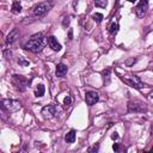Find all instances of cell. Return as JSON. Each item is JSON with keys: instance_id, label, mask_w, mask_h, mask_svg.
I'll use <instances>...</instances> for the list:
<instances>
[{"instance_id": "cell-1", "label": "cell", "mask_w": 153, "mask_h": 153, "mask_svg": "<svg viewBox=\"0 0 153 153\" xmlns=\"http://www.w3.org/2000/svg\"><path fill=\"white\" fill-rule=\"evenodd\" d=\"M47 43H48V37H45L42 32H38V33L32 35L29 38V41L24 44V49L37 54L43 50V48L45 47Z\"/></svg>"}, {"instance_id": "cell-2", "label": "cell", "mask_w": 153, "mask_h": 153, "mask_svg": "<svg viewBox=\"0 0 153 153\" xmlns=\"http://www.w3.org/2000/svg\"><path fill=\"white\" fill-rule=\"evenodd\" d=\"M54 6L53 1H43L37 4L33 8H32V13L35 17H44Z\"/></svg>"}, {"instance_id": "cell-3", "label": "cell", "mask_w": 153, "mask_h": 153, "mask_svg": "<svg viewBox=\"0 0 153 153\" xmlns=\"http://www.w3.org/2000/svg\"><path fill=\"white\" fill-rule=\"evenodd\" d=\"M121 79H122V81H123L124 84H127V85L130 86V87H134V88H137V90L145 87V84L142 82V80H141L137 75H129V74H126V75L121 76Z\"/></svg>"}, {"instance_id": "cell-4", "label": "cell", "mask_w": 153, "mask_h": 153, "mask_svg": "<svg viewBox=\"0 0 153 153\" xmlns=\"http://www.w3.org/2000/svg\"><path fill=\"white\" fill-rule=\"evenodd\" d=\"M1 108H2L4 111L12 114V112H16V111L20 110L22 104H20V102H18L16 99H2L1 100Z\"/></svg>"}, {"instance_id": "cell-5", "label": "cell", "mask_w": 153, "mask_h": 153, "mask_svg": "<svg viewBox=\"0 0 153 153\" xmlns=\"http://www.w3.org/2000/svg\"><path fill=\"white\" fill-rule=\"evenodd\" d=\"M147 106L143 102L134 99L128 102V112H146Z\"/></svg>"}, {"instance_id": "cell-6", "label": "cell", "mask_w": 153, "mask_h": 153, "mask_svg": "<svg viewBox=\"0 0 153 153\" xmlns=\"http://www.w3.org/2000/svg\"><path fill=\"white\" fill-rule=\"evenodd\" d=\"M12 84L16 86L17 90H19V91L23 92V91L26 90V87L29 85V81H27V79L25 76L14 74V75H12Z\"/></svg>"}, {"instance_id": "cell-7", "label": "cell", "mask_w": 153, "mask_h": 153, "mask_svg": "<svg viewBox=\"0 0 153 153\" xmlns=\"http://www.w3.org/2000/svg\"><path fill=\"white\" fill-rule=\"evenodd\" d=\"M41 114L43 115L44 118L50 120V118H54V117H56V116L59 115V109H57L56 105H54V104H49V105H45V106L42 109Z\"/></svg>"}, {"instance_id": "cell-8", "label": "cell", "mask_w": 153, "mask_h": 153, "mask_svg": "<svg viewBox=\"0 0 153 153\" xmlns=\"http://www.w3.org/2000/svg\"><path fill=\"white\" fill-rule=\"evenodd\" d=\"M147 11H148V0H140L139 4L134 8V12H135L136 17H139V18L145 17Z\"/></svg>"}, {"instance_id": "cell-9", "label": "cell", "mask_w": 153, "mask_h": 153, "mask_svg": "<svg viewBox=\"0 0 153 153\" xmlns=\"http://www.w3.org/2000/svg\"><path fill=\"white\" fill-rule=\"evenodd\" d=\"M99 100V94L96 92V91H87L85 93V102L87 105L92 106L94 105Z\"/></svg>"}, {"instance_id": "cell-10", "label": "cell", "mask_w": 153, "mask_h": 153, "mask_svg": "<svg viewBox=\"0 0 153 153\" xmlns=\"http://www.w3.org/2000/svg\"><path fill=\"white\" fill-rule=\"evenodd\" d=\"M18 37H19V30L17 29V27H14L8 35H7V38H6V44L7 45H11V44H13L17 39H18Z\"/></svg>"}, {"instance_id": "cell-11", "label": "cell", "mask_w": 153, "mask_h": 153, "mask_svg": "<svg viewBox=\"0 0 153 153\" xmlns=\"http://www.w3.org/2000/svg\"><path fill=\"white\" fill-rule=\"evenodd\" d=\"M67 72H68V68H67V66H66L65 63L60 62V63H57V65H56L55 74H56V76H57V78H63V76L67 74Z\"/></svg>"}, {"instance_id": "cell-12", "label": "cell", "mask_w": 153, "mask_h": 153, "mask_svg": "<svg viewBox=\"0 0 153 153\" xmlns=\"http://www.w3.org/2000/svg\"><path fill=\"white\" fill-rule=\"evenodd\" d=\"M48 44L49 47L54 50V51H60L61 50V44L57 42V39L54 36H49L48 37Z\"/></svg>"}, {"instance_id": "cell-13", "label": "cell", "mask_w": 153, "mask_h": 153, "mask_svg": "<svg viewBox=\"0 0 153 153\" xmlns=\"http://www.w3.org/2000/svg\"><path fill=\"white\" fill-rule=\"evenodd\" d=\"M11 12L13 14H19L22 12V4L18 1V0H14L12 2V6H11Z\"/></svg>"}, {"instance_id": "cell-14", "label": "cell", "mask_w": 153, "mask_h": 153, "mask_svg": "<svg viewBox=\"0 0 153 153\" xmlns=\"http://www.w3.org/2000/svg\"><path fill=\"white\" fill-rule=\"evenodd\" d=\"M75 135H76L75 130H74V129H71V130L65 135V141H66L67 143H73V142L75 141Z\"/></svg>"}, {"instance_id": "cell-15", "label": "cell", "mask_w": 153, "mask_h": 153, "mask_svg": "<svg viewBox=\"0 0 153 153\" xmlns=\"http://www.w3.org/2000/svg\"><path fill=\"white\" fill-rule=\"evenodd\" d=\"M120 26H118V23H115V22H111L109 25H108V31L110 35H116L117 31H118Z\"/></svg>"}, {"instance_id": "cell-16", "label": "cell", "mask_w": 153, "mask_h": 153, "mask_svg": "<svg viewBox=\"0 0 153 153\" xmlns=\"http://www.w3.org/2000/svg\"><path fill=\"white\" fill-rule=\"evenodd\" d=\"M110 73H111V68H106L102 72V76H103V81L105 85H108L110 82Z\"/></svg>"}, {"instance_id": "cell-17", "label": "cell", "mask_w": 153, "mask_h": 153, "mask_svg": "<svg viewBox=\"0 0 153 153\" xmlns=\"http://www.w3.org/2000/svg\"><path fill=\"white\" fill-rule=\"evenodd\" d=\"M44 92H45L44 85L43 84H38L36 86V88H35V96L36 97H42V96H44Z\"/></svg>"}, {"instance_id": "cell-18", "label": "cell", "mask_w": 153, "mask_h": 153, "mask_svg": "<svg viewBox=\"0 0 153 153\" xmlns=\"http://www.w3.org/2000/svg\"><path fill=\"white\" fill-rule=\"evenodd\" d=\"M94 5L97 7H102V8H105L108 6V0H94Z\"/></svg>"}, {"instance_id": "cell-19", "label": "cell", "mask_w": 153, "mask_h": 153, "mask_svg": "<svg viewBox=\"0 0 153 153\" xmlns=\"http://www.w3.org/2000/svg\"><path fill=\"white\" fill-rule=\"evenodd\" d=\"M92 19L97 23V24H99V23H102V20H103V14L102 13H94V14H92Z\"/></svg>"}, {"instance_id": "cell-20", "label": "cell", "mask_w": 153, "mask_h": 153, "mask_svg": "<svg viewBox=\"0 0 153 153\" xmlns=\"http://www.w3.org/2000/svg\"><path fill=\"white\" fill-rule=\"evenodd\" d=\"M71 104H72V97L71 96H66L65 99H63V106L68 108V106H71Z\"/></svg>"}, {"instance_id": "cell-21", "label": "cell", "mask_w": 153, "mask_h": 153, "mask_svg": "<svg viewBox=\"0 0 153 153\" xmlns=\"http://www.w3.org/2000/svg\"><path fill=\"white\" fill-rule=\"evenodd\" d=\"M18 63H19L20 66H23V67H26V66L30 65V62H29L27 60H25L24 57H19V59H18Z\"/></svg>"}, {"instance_id": "cell-22", "label": "cell", "mask_w": 153, "mask_h": 153, "mask_svg": "<svg viewBox=\"0 0 153 153\" xmlns=\"http://www.w3.org/2000/svg\"><path fill=\"white\" fill-rule=\"evenodd\" d=\"M69 23H71V18H69V16H66L62 20V26L67 27V26H69Z\"/></svg>"}, {"instance_id": "cell-23", "label": "cell", "mask_w": 153, "mask_h": 153, "mask_svg": "<svg viewBox=\"0 0 153 153\" xmlns=\"http://www.w3.org/2000/svg\"><path fill=\"white\" fill-rule=\"evenodd\" d=\"M135 62H136V59H134V57H130V59L126 60L124 65H126V66H128V67H130V66H131V65H134Z\"/></svg>"}, {"instance_id": "cell-24", "label": "cell", "mask_w": 153, "mask_h": 153, "mask_svg": "<svg viewBox=\"0 0 153 153\" xmlns=\"http://www.w3.org/2000/svg\"><path fill=\"white\" fill-rule=\"evenodd\" d=\"M4 56H5L7 60H10V59L12 57V51H11V50H8V49L4 50Z\"/></svg>"}, {"instance_id": "cell-25", "label": "cell", "mask_w": 153, "mask_h": 153, "mask_svg": "<svg viewBox=\"0 0 153 153\" xmlns=\"http://www.w3.org/2000/svg\"><path fill=\"white\" fill-rule=\"evenodd\" d=\"M98 149H99V143H94L92 147L88 148V152H98Z\"/></svg>"}, {"instance_id": "cell-26", "label": "cell", "mask_w": 153, "mask_h": 153, "mask_svg": "<svg viewBox=\"0 0 153 153\" xmlns=\"http://www.w3.org/2000/svg\"><path fill=\"white\" fill-rule=\"evenodd\" d=\"M111 139H112V140H117V139H118V135H117L116 131H114V133L111 134Z\"/></svg>"}, {"instance_id": "cell-27", "label": "cell", "mask_w": 153, "mask_h": 153, "mask_svg": "<svg viewBox=\"0 0 153 153\" xmlns=\"http://www.w3.org/2000/svg\"><path fill=\"white\" fill-rule=\"evenodd\" d=\"M112 149H114L115 152H117V151L120 149V146H118V143H114V145H112Z\"/></svg>"}, {"instance_id": "cell-28", "label": "cell", "mask_w": 153, "mask_h": 153, "mask_svg": "<svg viewBox=\"0 0 153 153\" xmlns=\"http://www.w3.org/2000/svg\"><path fill=\"white\" fill-rule=\"evenodd\" d=\"M72 37H73V32H72V30H69V32H68V39H72Z\"/></svg>"}, {"instance_id": "cell-29", "label": "cell", "mask_w": 153, "mask_h": 153, "mask_svg": "<svg viewBox=\"0 0 153 153\" xmlns=\"http://www.w3.org/2000/svg\"><path fill=\"white\" fill-rule=\"evenodd\" d=\"M128 1H129V2H131V4H134V2L136 1V0H128Z\"/></svg>"}, {"instance_id": "cell-30", "label": "cell", "mask_w": 153, "mask_h": 153, "mask_svg": "<svg viewBox=\"0 0 153 153\" xmlns=\"http://www.w3.org/2000/svg\"><path fill=\"white\" fill-rule=\"evenodd\" d=\"M151 152H153V148H152V149H151Z\"/></svg>"}]
</instances>
